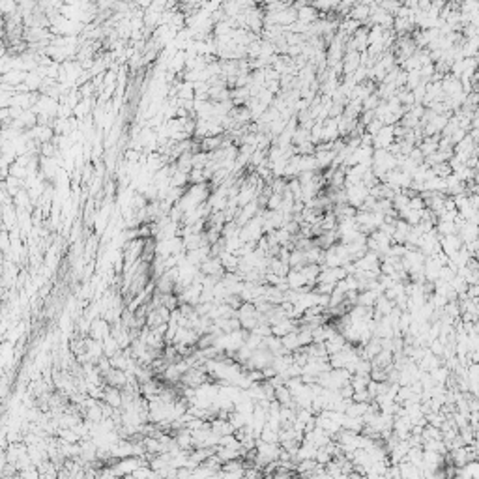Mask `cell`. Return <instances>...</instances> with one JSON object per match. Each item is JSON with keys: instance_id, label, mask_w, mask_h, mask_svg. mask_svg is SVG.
Returning <instances> with one entry per match:
<instances>
[{"instance_id": "1", "label": "cell", "mask_w": 479, "mask_h": 479, "mask_svg": "<svg viewBox=\"0 0 479 479\" xmlns=\"http://www.w3.org/2000/svg\"><path fill=\"white\" fill-rule=\"evenodd\" d=\"M206 382H208V376L202 367H193V369H189L182 376L184 387H195L197 389V387H201L202 384H206Z\"/></svg>"}, {"instance_id": "2", "label": "cell", "mask_w": 479, "mask_h": 479, "mask_svg": "<svg viewBox=\"0 0 479 479\" xmlns=\"http://www.w3.org/2000/svg\"><path fill=\"white\" fill-rule=\"evenodd\" d=\"M111 330H113L111 322H107L105 318H94L90 326V337L96 341H105L111 335Z\"/></svg>"}, {"instance_id": "3", "label": "cell", "mask_w": 479, "mask_h": 479, "mask_svg": "<svg viewBox=\"0 0 479 479\" xmlns=\"http://www.w3.org/2000/svg\"><path fill=\"white\" fill-rule=\"evenodd\" d=\"M201 273L202 275H212V277L223 279V275L227 273V270L223 268V264H221V260H219L217 256H210L206 262H202Z\"/></svg>"}, {"instance_id": "4", "label": "cell", "mask_w": 479, "mask_h": 479, "mask_svg": "<svg viewBox=\"0 0 479 479\" xmlns=\"http://www.w3.org/2000/svg\"><path fill=\"white\" fill-rule=\"evenodd\" d=\"M105 404H109V406H113L115 410H120L122 406H124V393H122V389H118V387H111V386H105L103 387V399H101Z\"/></svg>"}, {"instance_id": "5", "label": "cell", "mask_w": 479, "mask_h": 479, "mask_svg": "<svg viewBox=\"0 0 479 479\" xmlns=\"http://www.w3.org/2000/svg\"><path fill=\"white\" fill-rule=\"evenodd\" d=\"M105 384L111 387H118V389H124L127 384H129V376L125 371L120 369H111L109 375L105 376Z\"/></svg>"}, {"instance_id": "6", "label": "cell", "mask_w": 479, "mask_h": 479, "mask_svg": "<svg viewBox=\"0 0 479 479\" xmlns=\"http://www.w3.org/2000/svg\"><path fill=\"white\" fill-rule=\"evenodd\" d=\"M210 429H212L219 438H221V436H227V434H236V429L232 427V423L225 418L212 419V421H210Z\"/></svg>"}, {"instance_id": "7", "label": "cell", "mask_w": 479, "mask_h": 479, "mask_svg": "<svg viewBox=\"0 0 479 479\" xmlns=\"http://www.w3.org/2000/svg\"><path fill=\"white\" fill-rule=\"evenodd\" d=\"M103 350H105V358H113V356H116L118 352H122L120 344L116 343L113 335H109V337L103 341Z\"/></svg>"}, {"instance_id": "8", "label": "cell", "mask_w": 479, "mask_h": 479, "mask_svg": "<svg viewBox=\"0 0 479 479\" xmlns=\"http://www.w3.org/2000/svg\"><path fill=\"white\" fill-rule=\"evenodd\" d=\"M367 17H371V8L365 4H359L356 6L354 10H352V13H350V19H354V21H365Z\"/></svg>"}]
</instances>
